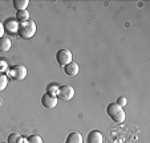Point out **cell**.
I'll return each instance as SVG.
<instances>
[{
	"label": "cell",
	"instance_id": "cell-2",
	"mask_svg": "<svg viewBox=\"0 0 150 143\" xmlns=\"http://www.w3.org/2000/svg\"><path fill=\"white\" fill-rule=\"evenodd\" d=\"M106 113L114 122H118V123H122L125 121V117H126L124 107H121L117 104H109L108 107H106Z\"/></svg>",
	"mask_w": 150,
	"mask_h": 143
},
{
	"label": "cell",
	"instance_id": "cell-7",
	"mask_svg": "<svg viewBox=\"0 0 150 143\" xmlns=\"http://www.w3.org/2000/svg\"><path fill=\"white\" fill-rule=\"evenodd\" d=\"M3 25H4V31H7L9 35H15L19 31V21L16 19H8Z\"/></svg>",
	"mask_w": 150,
	"mask_h": 143
},
{
	"label": "cell",
	"instance_id": "cell-13",
	"mask_svg": "<svg viewBox=\"0 0 150 143\" xmlns=\"http://www.w3.org/2000/svg\"><path fill=\"white\" fill-rule=\"evenodd\" d=\"M16 20L20 23H24V21H28L29 20V12L27 9L24 11H17L16 12Z\"/></svg>",
	"mask_w": 150,
	"mask_h": 143
},
{
	"label": "cell",
	"instance_id": "cell-9",
	"mask_svg": "<svg viewBox=\"0 0 150 143\" xmlns=\"http://www.w3.org/2000/svg\"><path fill=\"white\" fill-rule=\"evenodd\" d=\"M64 70H65V73L68 74V76L74 77V76H77V73H79V65H77V62L72 61V62H69L68 65L64 66Z\"/></svg>",
	"mask_w": 150,
	"mask_h": 143
},
{
	"label": "cell",
	"instance_id": "cell-8",
	"mask_svg": "<svg viewBox=\"0 0 150 143\" xmlns=\"http://www.w3.org/2000/svg\"><path fill=\"white\" fill-rule=\"evenodd\" d=\"M104 142V137L98 130H92L86 137V143H102Z\"/></svg>",
	"mask_w": 150,
	"mask_h": 143
},
{
	"label": "cell",
	"instance_id": "cell-20",
	"mask_svg": "<svg viewBox=\"0 0 150 143\" xmlns=\"http://www.w3.org/2000/svg\"><path fill=\"white\" fill-rule=\"evenodd\" d=\"M4 25H3V23H0V39L1 37H4Z\"/></svg>",
	"mask_w": 150,
	"mask_h": 143
},
{
	"label": "cell",
	"instance_id": "cell-4",
	"mask_svg": "<svg viewBox=\"0 0 150 143\" xmlns=\"http://www.w3.org/2000/svg\"><path fill=\"white\" fill-rule=\"evenodd\" d=\"M73 56H72V52L69 51L68 48H61L59 52L56 53V61L59 62V65L61 66H65L69 62L73 61Z\"/></svg>",
	"mask_w": 150,
	"mask_h": 143
},
{
	"label": "cell",
	"instance_id": "cell-19",
	"mask_svg": "<svg viewBox=\"0 0 150 143\" xmlns=\"http://www.w3.org/2000/svg\"><path fill=\"white\" fill-rule=\"evenodd\" d=\"M116 104H117V105H120V106H121V107H124L125 105L127 104V101H126V98H125V97H120V98L117 99V102H116Z\"/></svg>",
	"mask_w": 150,
	"mask_h": 143
},
{
	"label": "cell",
	"instance_id": "cell-15",
	"mask_svg": "<svg viewBox=\"0 0 150 143\" xmlns=\"http://www.w3.org/2000/svg\"><path fill=\"white\" fill-rule=\"evenodd\" d=\"M59 89L60 86L56 84H51L48 87H47V93L51 95H54V97H57V94H59Z\"/></svg>",
	"mask_w": 150,
	"mask_h": 143
},
{
	"label": "cell",
	"instance_id": "cell-14",
	"mask_svg": "<svg viewBox=\"0 0 150 143\" xmlns=\"http://www.w3.org/2000/svg\"><path fill=\"white\" fill-rule=\"evenodd\" d=\"M24 139V137L19 132H12L8 135V143H21Z\"/></svg>",
	"mask_w": 150,
	"mask_h": 143
},
{
	"label": "cell",
	"instance_id": "cell-12",
	"mask_svg": "<svg viewBox=\"0 0 150 143\" xmlns=\"http://www.w3.org/2000/svg\"><path fill=\"white\" fill-rule=\"evenodd\" d=\"M28 4H29L28 0H13V1H12L13 8H16L17 11H24V9H27Z\"/></svg>",
	"mask_w": 150,
	"mask_h": 143
},
{
	"label": "cell",
	"instance_id": "cell-21",
	"mask_svg": "<svg viewBox=\"0 0 150 143\" xmlns=\"http://www.w3.org/2000/svg\"><path fill=\"white\" fill-rule=\"evenodd\" d=\"M1 143H8V142H1Z\"/></svg>",
	"mask_w": 150,
	"mask_h": 143
},
{
	"label": "cell",
	"instance_id": "cell-18",
	"mask_svg": "<svg viewBox=\"0 0 150 143\" xmlns=\"http://www.w3.org/2000/svg\"><path fill=\"white\" fill-rule=\"evenodd\" d=\"M27 140H28V143H42L41 137L37 134H33V135H31V137H28Z\"/></svg>",
	"mask_w": 150,
	"mask_h": 143
},
{
	"label": "cell",
	"instance_id": "cell-6",
	"mask_svg": "<svg viewBox=\"0 0 150 143\" xmlns=\"http://www.w3.org/2000/svg\"><path fill=\"white\" fill-rule=\"evenodd\" d=\"M57 102H59L57 97L48 94V93H45V94L41 97V105L44 107H47V109H54L56 105H57Z\"/></svg>",
	"mask_w": 150,
	"mask_h": 143
},
{
	"label": "cell",
	"instance_id": "cell-5",
	"mask_svg": "<svg viewBox=\"0 0 150 143\" xmlns=\"http://www.w3.org/2000/svg\"><path fill=\"white\" fill-rule=\"evenodd\" d=\"M57 97H59L61 101H71V99L74 97L73 86H71V85H62V86H60Z\"/></svg>",
	"mask_w": 150,
	"mask_h": 143
},
{
	"label": "cell",
	"instance_id": "cell-1",
	"mask_svg": "<svg viewBox=\"0 0 150 143\" xmlns=\"http://www.w3.org/2000/svg\"><path fill=\"white\" fill-rule=\"evenodd\" d=\"M17 33H19L20 37H23V39H31V37H33L35 33H36V23L32 21V20L20 23Z\"/></svg>",
	"mask_w": 150,
	"mask_h": 143
},
{
	"label": "cell",
	"instance_id": "cell-10",
	"mask_svg": "<svg viewBox=\"0 0 150 143\" xmlns=\"http://www.w3.org/2000/svg\"><path fill=\"white\" fill-rule=\"evenodd\" d=\"M65 143H82V135L79 131L69 132V135L65 139Z\"/></svg>",
	"mask_w": 150,
	"mask_h": 143
},
{
	"label": "cell",
	"instance_id": "cell-3",
	"mask_svg": "<svg viewBox=\"0 0 150 143\" xmlns=\"http://www.w3.org/2000/svg\"><path fill=\"white\" fill-rule=\"evenodd\" d=\"M7 77L16 81H23L27 77V68L24 65H13L8 69L7 72Z\"/></svg>",
	"mask_w": 150,
	"mask_h": 143
},
{
	"label": "cell",
	"instance_id": "cell-11",
	"mask_svg": "<svg viewBox=\"0 0 150 143\" xmlns=\"http://www.w3.org/2000/svg\"><path fill=\"white\" fill-rule=\"evenodd\" d=\"M12 46L9 37H1L0 39V52H8Z\"/></svg>",
	"mask_w": 150,
	"mask_h": 143
},
{
	"label": "cell",
	"instance_id": "cell-16",
	"mask_svg": "<svg viewBox=\"0 0 150 143\" xmlns=\"http://www.w3.org/2000/svg\"><path fill=\"white\" fill-rule=\"evenodd\" d=\"M7 85H8V77L6 74H0V92L6 90Z\"/></svg>",
	"mask_w": 150,
	"mask_h": 143
},
{
	"label": "cell",
	"instance_id": "cell-17",
	"mask_svg": "<svg viewBox=\"0 0 150 143\" xmlns=\"http://www.w3.org/2000/svg\"><path fill=\"white\" fill-rule=\"evenodd\" d=\"M9 66L7 64V61L4 58H0V74H6L8 72Z\"/></svg>",
	"mask_w": 150,
	"mask_h": 143
}]
</instances>
